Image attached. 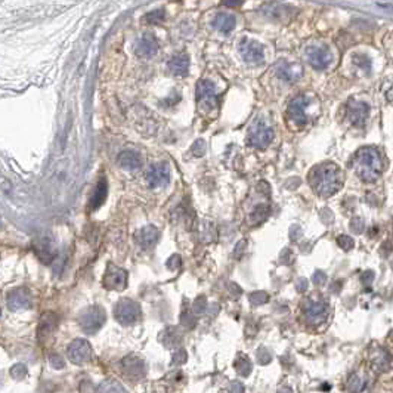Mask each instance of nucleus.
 Wrapping results in <instances>:
<instances>
[{"label": "nucleus", "instance_id": "nucleus-1", "mask_svg": "<svg viewBox=\"0 0 393 393\" xmlns=\"http://www.w3.org/2000/svg\"><path fill=\"white\" fill-rule=\"evenodd\" d=\"M353 168L358 177L364 182H376L383 171V160L379 150L374 147H362L356 151Z\"/></svg>", "mask_w": 393, "mask_h": 393}, {"label": "nucleus", "instance_id": "nucleus-2", "mask_svg": "<svg viewBox=\"0 0 393 393\" xmlns=\"http://www.w3.org/2000/svg\"><path fill=\"white\" fill-rule=\"evenodd\" d=\"M311 182L318 195L328 198L341 188L343 173L334 163H325L312 170Z\"/></svg>", "mask_w": 393, "mask_h": 393}, {"label": "nucleus", "instance_id": "nucleus-3", "mask_svg": "<svg viewBox=\"0 0 393 393\" xmlns=\"http://www.w3.org/2000/svg\"><path fill=\"white\" fill-rule=\"evenodd\" d=\"M105 321H107L105 311L98 305L86 308L79 315V324L86 334H95L96 331H99L105 324Z\"/></svg>", "mask_w": 393, "mask_h": 393}, {"label": "nucleus", "instance_id": "nucleus-4", "mask_svg": "<svg viewBox=\"0 0 393 393\" xmlns=\"http://www.w3.org/2000/svg\"><path fill=\"white\" fill-rule=\"evenodd\" d=\"M311 104H312V101L308 95H299V96L293 98L288 104V108H287L288 121L299 129L306 126L308 120H309L308 108L311 107Z\"/></svg>", "mask_w": 393, "mask_h": 393}, {"label": "nucleus", "instance_id": "nucleus-5", "mask_svg": "<svg viewBox=\"0 0 393 393\" xmlns=\"http://www.w3.org/2000/svg\"><path fill=\"white\" fill-rule=\"evenodd\" d=\"M114 316L121 325H135L141 319V308L130 299H121L114 306Z\"/></svg>", "mask_w": 393, "mask_h": 393}, {"label": "nucleus", "instance_id": "nucleus-6", "mask_svg": "<svg viewBox=\"0 0 393 393\" xmlns=\"http://www.w3.org/2000/svg\"><path fill=\"white\" fill-rule=\"evenodd\" d=\"M274 139V130L271 126H268L265 121H256L248 130L247 135V144L254 148H266Z\"/></svg>", "mask_w": 393, "mask_h": 393}, {"label": "nucleus", "instance_id": "nucleus-7", "mask_svg": "<svg viewBox=\"0 0 393 393\" xmlns=\"http://www.w3.org/2000/svg\"><path fill=\"white\" fill-rule=\"evenodd\" d=\"M67 355L70 358V361L76 365H83L87 364L92 359L93 350L92 346L87 340L84 338H76L70 343L68 349H67Z\"/></svg>", "mask_w": 393, "mask_h": 393}, {"label": "nucleus", "instance_id": "nucleus-8", "mask_svg": "<svg viewBox=\"0 0 393 393\" xmlns=\"http://www.w3.org/2000/svg\"><path fill=\"white\" fill-rule=\"evenodd\" d=\"M303 314L308 322L318 325L322 324L327 316H328V306L322 300H314V299H306L303 303Z\"/></svg>", "mask_w": 393, "mask_h": 393}, {"label": "nucleus", "instance_id": "nucleus-9", "mask_svg": "<svg viewBox=\"0 0 393 393\" xmlns=\"http://www.w3.org/2000/svg\"><path fill=\"white\" fill-rule=\"evenodd\" d=\"M238 49L242 59L248 64H262L265 61V48L262 43L256 40L242 39Z\"/></svg>", "mask_w": 393, "mask_h": 393}, {"label": "nucleus", "instance_id": "nucleus-10", "mask_svg": "<svg viewBox=\"0 0 393 393\" xmlns=\"http://www.w3.org/2000/svg\"><path fill=\"white\" fill-rule=\"evenodd\" d=\"M306 59L315 70H325L333 61V54L327 46H309L306 49Z\"/></svg>", "mask_w": 393, "mask_h": 393}, {"label": "nucleus", "instance_id": "nucleus-11", "mask_svg": "<svg viewBox=\"0 0 393 393\" xmlns=\"http://www.w3.org/2000/svg\"><path fill=\"white\" fill-rule=\"evenodd\" d=\"M147 183L151 188H161L170 182V167L167 163H156L150 166L145 174Z\"/></svg>", "mask_w": 393, "mask_h": 393}, {"label": "nucleus", "instance_id": "nucleus-12", "mask_svg": "<svg viewBox=\"0 0 393 393\" xmlns=\"http://www.w3.org/2000/svg\"><path fill=\"white\" fill-rule=\"evenodd\" d=\"M104 287L112 291H123L127 287V272L118 266L108 265L104 275Z\"/></svg>", "mask_w": 393, "mask_h": 393}, {"label": "nucleus", "instance_id": "nucleus-13", "mask_svg": "<svg viewBox=\"0 0 393 393\" xmlns=\"http://www.w3.org/2000/svg\"><path fill=\"white\" fill-rule=\"evenodd\" d=\"M197 99L201 107L207 110H213L218 107V95L215 84L209 80H201L197 86Z\"/></svg>", "mask_w": 393, "mask_h": 393}, {"label": "nucleus", "instance_id": "nucleus-14", "mask_svg": "<svg viewBox=\"0 0 393 393\" xmlns=\"http://www.w3.org/2000/svg\"><path fill=\"white\" fill-rule=\"evenodd\" d=\"M346 111H347V118L349 121L353 124V126H364L367 118H368V114H370V107L368 104L362 102V101H356V99H350L347 102V107H346Z\"/></svg>", "mask_w": 393, "mask_h": 393}, {"label": "nucleus", "instance_id": "nucleus-15", "mask_svg": "<svg viewBox=\"0 0 393 393\" xmlns=\"http://www.w3.org/2000/svg\"><path fill=\"white\" fill-rule=\"evenodd\" d=\"M31 306V294L27 288H15L7 294V308L12 311L28 309Z\"/></svg>", "mask_w": 393, "mask_h": 393}, {"label": "nucleus", "instance_id": "nucleus-16", "mask_svg": "<svg viewBox=\"0 0 393 393\" xmlns=\"http://www.w3.org/2000/svg\"><path fill=\"white\" fill-rule=\"evenodd\" d=\"M121 367H123V371L132 377V379H139V377H144L145 373H147V367H145V362L142 358L136 356V355H130V356H126L121 362Z\"/></svg>", "mask_w": 393, "mask_h": 393}, {"label": "nucleus", "instance_id": "nucleus-17", "mask_svg": "<svg viewBox=\"0 0 393 393\" xmlns=\"http://www.w3.org/2000/svg\"><path fill=\"white\" fill-rule=\"evenodd\" d=\"M158 42L151 34H144L135 45V52L139 58H153L158 52Z\"/></svg>", "mask_w": 393, "mask_h": 393}, {"label": "nucleus", "instance_id": "nucleus-18", "mask_svg": "<svg viewBox=\"0 0 393 393\" xmlns=\"http://www.w3.org/2000/svg\"><path fill=\"white\" fill-rule=\"evenodd\" d=\"M302 74H303V68H302L300 64H296V62L282 61L277 67V76L280 77L281 80H284L287 83L297 81L302 77Z\"/></svg>", "mask_w": 393, "mask_h": 393}, {"label": "nucleus", "instance_id": "nucleus-19", "mask_svg": "<svg viewBox=\"0 0 393 393\" xmlns=\"http://www.w3.org/2000/svg\"><path fill=\"white\" fill-rule=\"evenodd\" d=\"M136 238H138L139 245H142L144 248H150V247H154L158 242L160 231L156 226H153V225H147L138 232Z\"/></svg>", "mask_w": 393, "mask_h": 393}, {"label": "nucleus", "instance_id": "nucleus-20", "mask_svg": "<svg viewBox=\"0 0 393 393\" xmlns=\"http://www.w3.org/2000/svg\"><path fill=\"white\" fill-rule=\"evenodd\" d=\"M235 24H236V19L231 13H218L212 21L213 28H216L218 31H221L224 34L231 33L235 28Z\"/></svg>", "mask_w": 393, "mask_h": 393}, {"label": "nucleus", "instance_id": "nucleus-21", "mask_svg": "<svg viewBox=\"0 0 393 393\" xmlns=\"http://www.w3.org/2000/svg\"><path fill=\"white\" fill-rule=\"evenodd\" d=\"M118 163L121 167L127 168V170H138L142 164V158H141L139 153L132 151V150H126L118 156Z\"/></svg>", "mask_w": 393, "mask_h": 393}, {"label": "nucleus", "instance_id": "nucleus-22", "mask_svg": "<svg viewBox=\"0 0 393 393\" xmlns=\"http://www.w3.org/2000/svg\"><path fill=\"white\" fill-rule=\"evenodd\" d=\"M368 358H370L371 368H373L374 371H379V373H380V371L386 370L388 365H389V355H388L386 350L382 349V347H377V349L371 350Z\"/></svg>", "mask_w": 393, "mask_h": 393}, {"label": "nucleus", "instance_id": "nucleus-23", "mask_svg": "<svg viewBox=\"0 0 393 393\" xmlns=\"http://www.w3.org/2000/svg\"><path fill=\"white\" fill-rule=\"evenodd\" d=\"M168 70L174 74V76H186L188 70H189V58L185 54H179L174 55L170 61H168Z\"/></svg>", "mask_w": 393, "mask_h": 393}, {"label": "nucleus", "instance_id": "nucleus-24", "mask_svg": "<svg viewBox=\"0 0 393 393\" xmlns=\"http://www.w3.org/2000/svg\"><path fill=\"white\" fill-rule=\"evenodd\" d=\"M107 191H108L107 180L101 179L99 183L95 188V192H93V197H92V201H90V209L92 210H96V209H99L104 204V201L107 198Z\"/></svg>", "mask_w": 393, "mask_h": 393}, {"label": "nucleus", "instance_id": "nucleus-25", "mask_svg": "<svg viewBox=\"0 0 393 393\" xmlns=\"http://www.w3.org/2000/svg\"><path fill=\"white\" fill-rule=\"evenodd\" d=\"M234 367L241 376H248L251 373V370H253V365H251L248 356H245L242 353H238V356H236V359L234 362Z\"/></svg>", "mask_w": 393, "mask_h": 393}, {"label": "nucleus", "instance_id": "nucleus-26", "mask_svg": "<svg viewBox=\"0 0 393 393\" xmlns=\"http://www.w3.org/2000/svg\"><path fill=\"white\" fill-rule=\"evenodd\" d=\"M163 343L168 349H174L182 343V337L177 333L176 328H168L164 331V337H163Z\"/></svg>", "mask_w": 393, "mask_h": 393}, {"label": "nucleus", "instance_id": "nucleus-27", "mask_svg": "<svg viewBox=\"0 0 393 393\" xmlns=\"http://www.w3.org/2000/svg\"><path fill=\"white\" fill-rule=\"evenodd\" d=\"M367 386V380L364 377H361L358 373H353L350 377H349V382H347V389L352 391V392H359V391H364Z\"/></svg>", "mask_w": 393, "mask_h": 393}, {"label": "nucleus", "instance_id": "nucleus-28", "mask_svg": "<svg viewBox=\"0 0 393 393\" xmlns=\"http://www.w3.org/2000/svg\"><path fill=\"white\" fill-rule=\"evenodd\" d=\"M269 213H271V209H269V206H266V204H262V206H257V207H256V210L251 213L250 219H251V221H254V222H260V221H265V219L269 216Z\"/></svg>", "mask_w": 393, "mask_h": 393}, {"label": "nucleus", "instance_id": "nucleus-29", "mask_svg": "<svg viewBox=\"0 0 393 393\" xmlns=\"http://www.w3.org/2000/svg\"><path fill=\"white\" fill-rule=\"evenodd\" d=\"M99 392H126V389L120 385V382L110 379L99 386Z\"/></svg>", "mask_w": 393, "mask_h": 393}, {"label": "nucleus", "instance_id": "nucleus-30", "mask_svg": "<svg viewBox=\"0 0 393 393\" xmlns=\"http://www.w3.org/2000/svg\"><path fill=\"white\" fill-rule=\"evenodd\" d=\"M353 62L358 67L364 68L365 71H370L371 70V59L367 55H364V54H356V55L353 56Z\"/></svg>", "mask_w": 393, "mask_h": 393}, {"label": "nucleus", "instance_id": "nucleus-31", "mask_svg": "<svg viewBox=\"0 0 393 393\" xmlns=\"http://www.w3.org/2000/svg\"><path fill=\"white\" fill-rule=\"evenodd\" d=\"M337 244L340 245V248H343L344 251H349L353 248V239L349 235H340L337 238Z\"/></svg>", "mask_w": 393, "mask_h": 393}, {"label": "nucleus", "instance_id": "nucleus-32", "mask_svg": "<svg viewBox=\"0 0 393 393\" xmlns=\"http://www.w3.org/2000/svg\"><path fill=\"white\" fill-rule=\"evenodd\" d=\"M147 21L151 24H161L164 21V10H154L147 15Z\"/></svg>", "mask_w": 393, "mask_h": 393}, {"label": "nucleus", "instance_id": "nucleus-33", "mask_svg": "<svg viewBox=\"0 0 393 393\" xmlns=\"http://www.w3.org/2000/svg\"><path fill=\"white\" fill-rule=\"evenodd\" d=\"M10 374H12V377L21 380L22 377L27 376V368H25V365H22V364H16V365H13V367L10 368Z\"/></svg>", "mask_w": 393, "mask_h": 393}, {"label": "nucleus", "instance_id": "nucleus-34", "mask_svg": "<svg viewBox=\"0 0 393 393\" xmlns=\"http://www.w3.org/2000/svg\"><path fill=\"white\" fill-rule=\"evenodd\" d=\"M250 300L253 302V305H262L268 302V294L265 291H256L250 294Z\"/></svg>", "mask_w": 393, "mask_h": 393}, {"label": "nucleus", "instance_id": "nucleus-35", "mask_svg": "<svg viewBox=\"0 0 393 393\" xmlns=\"http://www.w3.org/2000/svg\"><path fill=\"white\" fill-rule=\"evenodd\" d=\"M192 153H194V156H197V157L204 156V153H206V142H204L203 139L195 141L194 145H192Z\"/></svg>", "mask_w": 393, "mask_h": 393}, {"label": "nucleus", "instance_id": "nucleus-36", "mask_svg": "<svg viewBox=\"0 0 393 393\" xmlns=\"http://www.w3.org/2000/svg\"><path fill=\"white\" fill-rule=\"evenodd\" d=\"M186 359H188V355H186V352L183 350V349H179V350H176V353H174V356H173V365H182V364H185L186 362Z\"/></svg>", "mask_w": 393, "mask_h": 393}, {"label": "nucleus", "instance_id": "nucleus-37", "mask_svg": "<svg viewBox=\"0 0 393 393\" xmlns=\"http://www.w3.org/2000/svg\"><path fill=\"white\" fill-rule=\"evenodd\" d=\"M180 265H182V260H180V256H179V254H173V256L167 260L168 269H171V271L177 269Z\"/></svg>", "mask_w": 393, "mask_h": 393}, {"label": "nucleus", "instance_id": "nucleus-38", "mask_svg": "<svg viewBox=\"0 0 393 393\" xmlns=\"http://www.w3.org/2000/svg\"><path fill=\"white\" fill-rule=\"evenodd\" d=\"M49 361H51V365H52L54 368H56V370L65 367V364H64V361H62V358H61L59 355H51Z\"/></svg>", "mask_w": 393, "mask_h": 393}, {"label": "nucleus", "instance_id": "nucleus-39", "mask_svg": "<svg viewBox=\"0 0 393 393\" xmlns=\"http://www.w3.org/2000/svg\"><path fill=\"white\" fill-rule=\"evenodd\" d=\"M204 311H206V302H204V297H201V299H198V300L195 302V305H194V312H195V314H204Z\"/></svg>", "mask_w": 393, "mask_h": 393}, {"label": "nucleus", "instance_id": "nucleus-40", "mask_svg": "<svg viewBox=\"0 0 393 393\" xmlns=\"http://www.w3.org/2000/svg\"><path fill=\"white\" fill-rule=\"evenodd\" d=\"M257 358H259V361H260L262 364H268V362L271 361V355H269L265 349H260V350L257 352Z\"/></svg>", "mask_w": 393, "mask_h": 393}, {"label": "nucleus", "instance_id": "nucleus-41", "mask_svg": "<svg viewBox=\"0 0 393 393\" xmlns=\"http://www.w3.org/2000/svg\"><path fill=\"white\" fill-rule=\"evenodd\" d=\"M350 226H352V229H353L355 232H361V231L364 229V224H362V221H361L359 218H355V219L352 221Z\"/></svg>", "mask_w": 393, "mask_h": 393}, {"label": "nucleus", "instance_id": "nucleus-42", "mask_svg": "<svg viewBox=\"0 0 393 393\" xmlns=\"http://www.w3.org/2000/svg\"><path fill=\"white\" fill-rule=\"evenodd\" d=\"M325 281H327V277H325L324 272H316V274L314 275V282H315L316 285H322Z\"/></svg>", "mask_w": 393, "mask_h": 393}, {"label": "nucleus", "instance_id": "nucleus-43", "mask_svg": "<svg viewBox=\"0 0 393 393\" xmlns=\"http://www.w3.org/2000/svg\"><path fill=\"white\" fill-rule=\"evenodd\" d=\"M244 248H245V241H241L239 245H238V247L235 248V251H234V253L236 254V257H239V256L244 253Z\"/></svg>", "mask_w": 393, "mask_h": 393}, {"label": "nucleus", "instance_id": "nucleus-44", "mask_svg": "<svg viewBox=\"0 0 393 393\" xmlns=\"http://www.w3.org/2000/svg\"><path fill=\"white\" fill-rule=\"evenodd\" d=\"M224 3L226 6L235 7V6H239V4L242 3V0H224Z\"/></svg>", "mask_w": 393, "mask_h": 393}, {"label": "nucleus", "instance_id": "nucleus-45", "mask_svg": "<svg viewBox=\"0 0 393 393\" xmlns=\"http://www.w3.org/2000/svg\"><path fill=\"white\" fill-rule=\"evenodd\" d=\"M306 285H308L306 280H300L297 282V290H299V291H303V290L306 288Z\"/></svg>", "mask_w": 393, "mask_h": 393}]
</instances>
